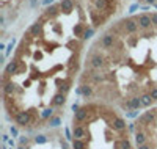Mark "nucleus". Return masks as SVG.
I'll return each instance as SVG.
<instances>
[{
    "instance_id": "e433bc0d",
    "label": "nucleus",
    "mask_w": 157,
    "mask_h": 149,
    "mask_svg": "<svg viewBox=\"0 0 157 149\" xmlns=\"http://www.w3.org/2000/svg\"><path fill=\"white\" fill-rule=\"evenodd\" d=\"M55 0H43V5L44 6H50V5H54Z\"/></svg>"
},
{
    "instance_id": "6ab92c4d",
    "label": "nucleus",
    "mask_w": 157,
    "mask_h": 149,
    "mask_svg": "<svg viewBox=\"0 0 157 149\" xmlns=\"http://www.w3.org/2000/svg\"><path fill=\"white\" fill-rule=\"evenodd\" d=\"M107 0H94V6L98 11H105L107 10Z\"/></svg>"
},
{
    "instance_id": "f8f14e48",
    "label": "nucleus",
    "mask_w": 157,
    "mask_h": 149,
    "mask_svg": "<svg viewBox=\"0 0 157 149\" xmlns=\"http://www.w3.org/2000/svg\"><path fill=\"white\" fill-rule=\"evenodd\" d=\"M60 10L64 13V14H69V13L74 10V2L72 0H61L60 2Z\"/></svg>"
},
{
    "instance_id": "1a4fd4ad",
    "label": "nucleus",
    "mask_w": 157,
    "mask_h": 149,
    "mask_svg": "<svg viewBox=\"0 0 157 149\" xmlns=\"http://www.w3.org/2000/svg\"><path fill=\"white\" fill-rule=\"evenodd\" d=\"M112 127H113L115 130H118V132H121V130L126 129V121H124L123 118H120V116H115V118L112 119Z\"/></svg>"
},
{
    "instance_id": "c03bdc74",
    "label": "nucleus",
    "mask_w": 157,
    "mask_h": 149,
    "mask_svg": "<svg viewBox=\"0 0 157 149\" xmlns=\"http://www.w3.org/2000/svg\"><path fill=\"white\" fill-rule=\"evenodd\" d=\"M145 2H146L148 5H151V6H154V5H155V0H145Z\"/></svg>"
},
{
    "instance_id": "423d86ee",
    "label": "nucleus",
    "mask_w": 157,
    "mask_h": 149,
    "mask_svg": "<svg viewBox=\"0 0 157 149\" xmlns=\"http://www.w3.org/2000/svg\"><path fill=\"white\" fill-rule=\"evenodd\" d=\"M3 93L6 94V96H13V94H16V93H22V88H19L16 83H13V82H6L3 85Z\"/></svg>"
},
{
    "instance_id": "c9c22d12",
    "label": "nucleus",
    "mask_w": 157,
    "mask_h": 149,
    "mask_svg": "<svg viewBox=\"0 0 157 149\" xmlns=\"http://www.w3.org/2000/svg\"><path fill=\"white\" fill-rule=\"evenodd\" d=\"M8 141H10V135H6V133H3V135H2V143H5V144H8Z\"/></svg>"
},
{
    "instance_id": "c756f323",
    "label": "nucleus",
    "mask_w": 157,
    "mask_h": 149,
    "mask_svg": "<svg viewBox=\"0 0 157 149\" xmlns=\"http://www.w3.org/2000/svg\"><path fill=\"white\" fill-rule=\"evenodd\" d=\"M64 138H66V141H71V140L74 138V135L71 133L69 127H64Z\"/></svg>"
},
{
    "instance_id": "2eb2a0df",
    "label": "nucleus",
    "mask_w": 157,
    "mask_h": 149,
    "mask_svg": "<svg viewBox=\"0 0 157 149\" xmlns=\"http://www.w3.org/2000/svg\"><path fill=\"white\" fill-rule=\"evenodd\" d=\"M127 104H129V107H130V110H138L140 107H143V105H141V99L137 97V96L130 97V99L127 101Z\"/></svg>"
},
{
    "instance_id": "4468645a",
    "label": "nucleus",
    "mask_w": 157,
    "mask_h": 149,
    "mask_svg": "<svg viewBox=\"0 0 157 149\" xmlns=\"http://www.w3.org/2000/svg\"><path fill=\"white\" fill-rule=\"evenodd\" d=\"M72 135H74L75 140H83V138H85V129H83L82 126H74Z\"/></svg>"
},
{
    "instance_id": "473e14b6",
    "label": "nucleus",
    "mask_w": 157,
    "mask_h": 149,
    "mask_svg": "<svg viewBox=\"0 0 157 149\" xmlns=\"http://www.w3.org/2000/svg\"><path fill=\"white\" fill-rule=\"evenodd\" d=\"M29 137H21L19 138V143H21V146H24V144H29Z\"/></svg>"
},
{
    "instance_id": "c85d7f7f",
    "label": "nucleus",
    "mask_w": 157,
    "mask_h": 149,
    "mask_svg": "<svg viewBox=\"0 0 157 149\" xmlns=\"http://www.w3.org/2000/svg\"><path fill=\"white\" fill-rule=\"evenodd\" d=\"M35 143L36 144H44V143H47V137H44V135H36Z\"/></svg>"
},
{
    "instance_id": "a18cd8bd",
    "label": "nucleus",
    "mask_w": 157,
    "mask_h": 149,
    "mask_svg": "<svg viewBox=\"0 0 157 149\" xmlns=\"http://www.w3.org/2000/svg\"><path fill=\"white\" fill-rule=\"evenodd\" d=\"M2 149H8V147H6V144H5V143H2Z\"/></svg>"
},
{
    "instance_id": "39448f33",
    "label": "nucleus",
    "mask_w": 157,
    "mask_h": 149,
    "mask_svg": "<svg viewBox=\"0 0 157 149\" xmlns=\"http://www.w3.org/2000/svg\"><path fill=\"white\" fill-rule=\"evenodd\" d=\"M137 22H138V27L141 30H148V29H151V25H152V21H151L149 14H140L137 17Z\"/></svg>"
},
{
    "instance_id": "bb28decb",
    "label": "nucleus",
    "mask_w": 157,
    "mask_h": 149,
    "mask_svg": "<svg viewBox=\"0 0 157 149\" xmlns=\"http://www.w3.org/2000/svg\"><path fill=\"white\" fill-rule=\"evenodd\" d=\"M14 44H16V39H14V38H13V39H11V41H10V44L6 46V50H5V57H8V55H10V53H11V50H13V49H14Z\"/></svg>"
},
{
    "instance_id": "9b49d317",
    "label": "nucleus",
    "mask_w": 157,
    "mask_h": 149,
    "mask_svg": "<svg viewBox=\"0 0 157 149\" xmlns=\"http://www.w3.org/2000/svg\"><path fill=\"white\" fill-rule=\"evenodd\" d=\"M64 102H66V94L57 93L54 96V99H52V107H61V105H64Z\"/></svg>"
},
{
    "instance_id": "dca6fc26",
    "label": "nucleus",
    "mask_w": 157,
    "mask_h": 149,
    "mask_svg": "<svg viewBox=\"0 0 157 149\" xmlns=\"http://www.w3.org/2000/svg\"><path fill=\"white\" fill-rule=\"evenodd\" d=\"M41 21H36L32 27H30V29H29V33L32 35V36H38L39 33H41Z\"/></svg>"
},
{
    "instance_id": "49530a36",
    "label": "nucleus",
    "mask_w": 157,
    "mask_h": 149,
    "mask_svg": "<svg viewBox=\"0 0 157 149\" xmlns=\"http://www.w3.org/2000/svg\"><path fill=\"white\" fill-rule=\"evenodd\" d=\"M17 149H25V147H24V146H19V147H17Z\"/></svg>"
},
{
    "instance_id": "2f4dec72",
    "label": "nucleus",
    "mask_w": 157,
    "mask_h": 149,
    "mask_svg": "<svg viewBox=\"0 0 157 149\" xmlns=\"http://www.w3.org/2000/svg\"><path fill=\"white\" fill-rule=\"evenodd\" d=\"M126 116H127V118H130V119H134V118H137V116H138V112H137V110L126 112Z\"/></svg>"
},
{
    "instance_id": "f03ea898",
    "label": "nucleus",
    "mask_w": 157,
    "mask_h": 149,
    "mask_svg": "<svg viewBox=\"0 0 157 149\" xmlns=\"http://www.w3.org/2000/svg\"><path fill=\"white\" fill-rule=\"evenodd\" d=\"M123 27H124V30H126V33H135L140 27H138V22H137V19H132V17H129V19H124L123 21Z\"/></svg>"
},
{
    "instance_id": "7c9ffc66",
    "label": "nucleus",
    "mask_w": 157,
    "mask_h": 149,
    "mask_svg": "<svg viewBox=\"0 0 157 149\" xmlns=\"http://www.w3.org/2000/svg\"><path fill=\"white\" fill-rule=\"evenodd\" d=\"M10 133L13 135V138H14V137H17V135H19V129L16 126H11L10 127Z\"/></svg>"
},
{
    "instance_id": "ea45409f",
    "label": "nucleus",
    "mask_w": 157,
    "mask_h": 149,
    "mask_svg": "<svg viewBox=\"0 0 157 149\" xmlns=\"http://www.w3.org/2000/svg\"><path fill=\"white\" fill-rule=\"evenodd\" d=\"M8 146H11V147H14V146H16V141H14V138H10V141H8Z\"/></svg>"
},
{
    "instance_id": "a19ab883",
    "label": "nucleus",
    "mask_w": 157,
    "mask_h": 149,
    "mask_svg": "<svg viewBox=\"0 0 157 149\" xmlns=\"http://www.w3.org/2000/svg\"><path fill=\"white\" fill-rule=\"evenodd\" d=\"M137 149H151L149 144H141V146H137Z\"/></svg>"
},
{
    "instance_id": "5701e85b",
    "label": "nucleus",
    "mask_w": 157,
    "mask_h": 149,
    "mask_svg": "<svg viewBox=\"0 0 157 149\" xmlns=\"http://www.w3.org/2000/svg\"><path fill=\"white\" fill-rule=\"evenodd\" d=\"M58 8H60V6H57V5H50V6H47V10H46V16H55L57 13H58Z\"/></svg>"
},
{
    "instance_id": "4be33fe9",
    "label": "nucleus",
    "mask_w": 157,
    "mask_h": 149,
    "mask_svg": "<svg viewBox=\"0 0 157 149\" xmlns=\"http://www.w3.org/2000/svg\"><path fill=\"white\" fill-rule=\"evenodd\" d=\"M61 124V118L60 116H52L49 119V127H58Z\"/></svg>"
},
{
    "instance_id": "ddd939ff",
    "label": "nucleus",
    "mask_w": 157,
    "mask_h": 149,
    "mask_svg": "<svg viewBox=\"0 0 157 149\" xmlns=\"http://www.w3.org/2000/svg\"><path fill=\"white\" fill-rule=\"evenodd\" d=\"M115 149H132V144L127 138H121L115 141Z\"/></svg>"
},
{
    "instance_id": "aec40b11",
    "label": "nucleus",
    "mask_w": 157,
    "mask_h": 149,
    "mask_svg": "<svg viewBox=\"0 0 157 149\" xmlns=\"http://www.w3.org/2000/svg\"><path fill=\"white\" fill-rule=\"evenodd\" d=\"M82 96L83 97H91L93 96V88L90 85H82Z\"/></svg>"
},
{
    "instance_id": "58836bf2",
    "label": "nucleus",
    "mask_w": 157,
    "mask_h": 149,
    "mask_svg": "<svg viewBox=\"0 0 157 149\" xmlns=\"http://www.w3.org/2000/svg\"><path fill=\"white\" fill-rule=\"evenodd\" d=\"M138 8H141V6H140L138 3H135V5L130 6V11H129V13H134V11H135V10H138Z\"/></svg>"
},
{
    "instance_id": "cd10ccee",
    "label": "nucleus",
    "mask_w": 157,
    "mask_h": 149,
    "mask_svg": "<svg viewBox=\"0 0 157 149\" xmlns=\"http://www.w3.org/2000/svg\"><path fill=\"white\" fill-rule=\"evenodd\" d=\"M93 35H94V29H91V27H88V29L85 30V33H83V36H82V39H85V41H86V39H90Z\"/></svg>"
},
{
    "instance_id": "0eeeda50",
    "label": "nucleus",
    "mask_w": 157,
    "mask_h": 149,
    "mask_svg": "<svg viewBox=\"0 0 157 149\" xmlns=\"http://www.w3.org/2000/svg\"><path fill=\"white\" fill-rule=\"evenodd\" d=\"M88 107H80L78 110L74 113V123H83L86 119V115H88Z\"/></svg>"
},
{
    "instance_id": "a211bd4d",
    "label": "nucleus",
    "mask_w": 157,
    "mask_h": 149,
    "mask_svg": "<svg viewBox=\"0 0 157 149\" xmlns=\"http://www.w3.org/2000/svg\"><path fill=\"white\" fill-rule=\"evenodd\" d=\"M140 99H141V105H143V107H151V104L154 102L149 93H148V94H143V96H141Z\"/></svg>"
},
{
    "instance_id": "9d476101",
    "label": "nucleus",
    "mask_w": 157,
    "mask_h": 149,
    "mask_svg": "<svg viewBox=\"0 0 157 149\" xmlns=\"http://www.w3.org/2000/svg\"><path fill=\"white\" fill-rule=\"evenodd\" d=\"M17 71H19V61H17V60L10 61V63L6 64V67H5V74H6V75H13V74H16Z\"/></svg>"
},
{
    "instance_id": "6e6552de",
    "label": "nucleus",
    "mask_w": 157,
    "mask_h": 149,
    "mask_svg": "<svg viewBox=\"0 0 157 149\" xmlns=\"http://www.w3.org/2000/svg\"><path fill=\"white\" fill-rule=\"evenodd\" d=\"M104 64H105V60L102 55H93L90 60V66L93 69H101V67H104Z\"/></svg>"
},
{
    "instance_id": "f704fd0d",
    "label": "nucleus",
    "mask_w": 157,
    "mask_h": 149,
    "mask_svg": "<svg viewBox=\"0 0 157 149\" xmlns=\"http://www.w3.org/2000/svg\"><path fill=\"white\" fill-rule=\"evenodd\" d=\"M151 21H152V25L157 27V13H152L151 14Z\"/></svg>"
},
{
    "instance_id": "412c9836",
    "label": "nucleus",
    "mask_w": 157,
    "mask_h": 149,
    "mask_svg": "<svg viewBox=\"0 0 157 149\" xmlns=\"http://www.w3.org/2000/svg\"><path fill=\"white\" fill-rule=\"evenodd\" d=\"M85 30H86V29H85V27H83L82 24H77V25L74 27V35H75V36H78V38H82V36H83V33H85Z\"/></svg>"
},
{
    "instance_id": "393cba45",
    "label": "nucleus",
    "mask_w": 157,
    "mask_h": 149,
    "mask_svg": "<svg viewBox=\"0 0 157 149\" xmlns=\"http://www.w3.org/2000/svg\"><path fill=\"white\" fill-rule=\"evenodd\" d=\"M91 78H93V82L99 83V82H102V80L105 78V75H104L102 72H94V74H91Z\"/></svg>"
},
{
    "instance_id": "37998d69",
    "label": "nucleus",
    "mask_w": 157,
    "mask_h": 149,
    "mask_svg": "<svg viewBox=\"0 0 157 149\" xmlns=\"http://www.w3.org/2000/svg\"><path fill=\"white\" fill-rule=\"evenodd\" d=\"M61 149H69V144L66 141H61Z\"/></svg>"
},
{
    "instance_id": "a878e982",
    "label": "nucleus",
    "mask_w": 157,
    "mask_h": 149,
    "mask_svg": "<svg viewBox=\"0 0 157 149\" xmlns=\"http://www.w3.org/2000/svg\"><path fill=\"white\" fill-rule=\"evenodd\" d=\"M85 146H86V144H85L83 140H75V138H74V141H72V147H74V149H85Z\"/></svg>"
},
{
    "instance_id": "72a5a7b5",
    "label": "nucleus",
    "mask_w": 157,
    "mask_h": 149,
    "mask_svg": "<svg viewBox=\"0 0 157 149\" xmlns=\"http://www.w3.org/2000/svg\"><path fill=\"white\" fill-rule=\"evenodd\" d=\"M149 94H151V97H152V101H157V86H155V88H152Z\"/></svg>"
},
{
    "instance_id": "b1692460",
    "label": "nucleus",
    "mask_w": 157,
    "mask_h": 149,
    "mask_svg": "<svg viewBox=\"0 0 157 149\" xmlns=\"http://www.w3.org/2000/svg\"><path fill=\"white\" fill-rule=\"evenodd\" d=\"M52 115H54V108H44L43 113H41V119H47V118L50 119Z\"/></svg>"
},
{
    "instance_id": "f257e3e1",
    "label": "nucleus",
    "mask_w": 157,
    "mask_h": 149,
    "mask_svg": "<svg viewBox=\"0 0 157 149\" xmlns=\"http://www.w3.org/2000/svg\"><path fill=\"white\" fill-rule=\"evenodd\" d=\"M14 121L17 123V126L25 127V126H29V124H30L32 115H30V112H17V113L14 115Z\"/></svg>"
},
{
    "instance_id": "20e7f679",
    "label": "nucleus",
    "mask_w": 157,
    "mask_h": 149,
    "mask_svg": "<svg viewBox=\"0 0 157 149\" xmlns=\"http://www.w3.org/2000/svg\"><path fill=\"white\" fill-rule=\"evenodd\" d=\"M155 121V112H146L143 116H140L138 118V121H137V126H145V124H151V123H154Z\"/></svg>"
},
{
    "instance_id": "79ce46f5",
    "label": "nucleus",
    "mask_w": 157,
    "mask_h": 149,
    "mask_svg": "<svg viewBox=\"0 0 157 149\" xmlns=\"http://www.w3.org/2000/svg\"><path fill=\"white\" fill-rule=\"evenodd\" d=\"M78 108H80V105H78V104H72V112H74V113L78 110Z\"/></svg>"
},
{
    "instance_id": "4c0bfd02",
    "label": "nucleus",
    "mask_w": 157,
    "mask_h": 149,
    "mask_svg": "<svg viewBox=\"0 0 157 149\" xmlns=\"http://www.w3.org/2000/svg\"><path fill=\"white\" fill-rule=\"evenodd\" d=\"M29 3H30L32 8H36L38 6V0H29Z\"/></svg>"
},
{
    "instance_id": "7ed1b4c3",
    "label": "nucleus",
    "mask_w": 157,
    "mask_h": 149,
    "mask_svg": "<svg viewBox=\"0 0 157 149\" xmlns=\"http://www.w3.org/2000/svg\"><path fill=\"white\" fill-rule=\"evenodd\" d=\"M101 47L102 49H105V50H109V49H112L113 47V44H115V36L112 35V33H105L102 38H101Z\"/></svg>"
},
{
    "instance_id": "de8ad7c7",
    "label": "nucleus",
    "mask_w": 157,
    "mask_h": 149,
    "mask_svg": "<svg viewBox=\"0 0 157 149\" xmlns=\"http://www.w3.org/2000/svg\"><path fill=\"white\" fill-rule=\"evenodd\" d=\"M154 6H155V8H157V3H155V5H154Z\"/></svg>"
},
{
    "instance_id": "f3484780",
    "label": "nucleus",
    "mask_w": 157,
    "mask_h": 149,
    "mask_svg": "<svg viewBox=\"0 0 157 149\" xmlns=\"http://www.w3.org/2000/svg\"><path fill=\"white\" fill-rule=\"evenodd\" d=\"M135 143H137V146L146 144V135L143 133V132H137L135 133Z\"/></svg>"
}]
</instances>
